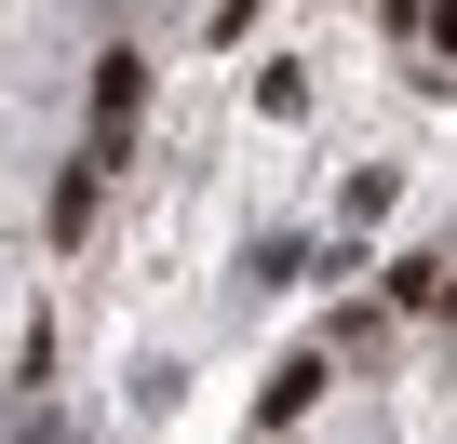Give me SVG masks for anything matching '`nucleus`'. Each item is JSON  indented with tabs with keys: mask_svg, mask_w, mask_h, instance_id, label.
I'll use <instances>...</instances> for the list:
<instances>
[{
	"mask_svg": "<svg viewBox=\"0 0 457 444\" xmlns=\"http://www.w3.org/2000/svg\"><path fill=\"white\" fill-rule=\"evenodd\" d=\"M430 41H444V54H457V14H430Z\"/></svg>",
	"mask_w": 457,
	"mask_h": 444,
	"instance_id": "4",
	"label": "nucleus"
},
{
	"mask_svg": "<svg viewBox=\"0 0 457 444\" xmlns=\"http://www.w3.org/2000/svg\"><path fill=\"white\" fill-rule=\"evenodd\" d=\"M95 230V162H68V188H54V243H81Z\"/></svg>",
	"mask_w": 457,
	"mask_h": 444,
	"instance_id": "3",
	"label": "nucleus"
},
{
	"mask_svg": "<svg viewBox=\"0 0 457 444\" xmlns=\"http://www.w3.org/2000/svg\"><path fill=\"white\" fill-rule=\"evenodd\" d=\"M135 108H148V68H135V54H108V68H95V148H121V121H135Z\"/></svg>",
	"mask_w": 457,
	"mask_h": 444,
	"instance_id": "1",
	"label": "nucleus"
},
{
	"mask_svg": "<svg viewBox=\"0 0 457 444\" xmlns=\"http://www.w3.org/2000/svg\"><path fill=\"white\" fill-rule=\"evenodd\" d=\"M323 404V350H296V364H270V417H310Z\"/></svg>",
	"mask_w": 457,
	"mask_h": 444,
	"instance_id": "2",
	"label": "nucleus"
}]
</instances>
